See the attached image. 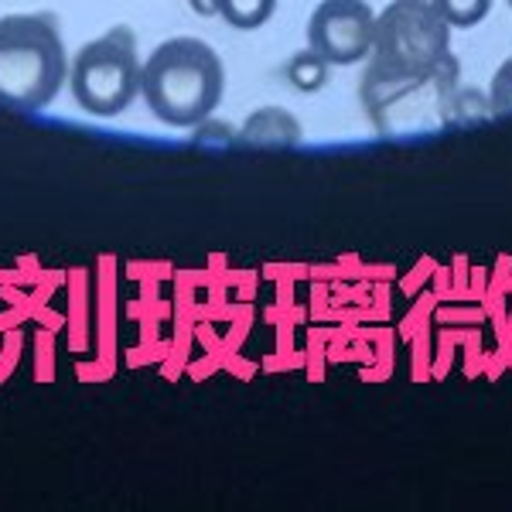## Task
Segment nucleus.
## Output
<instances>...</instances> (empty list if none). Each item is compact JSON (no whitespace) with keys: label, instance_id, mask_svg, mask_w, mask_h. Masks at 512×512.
Returning a JSON list of instances; mask_svg holds the SVG:
<instances>
[{"label":"nucleus","instance_id":"obj_1","mask_svg":"<svg viewBox=\"0 0 512 512\" xmlns=\"http://www.w3.org/2000/svg\"><path fill=\"white\" fill-rule=\"evenodd\" d=\"M226 69L202 38H171L140 65V96L168 127H198L216 113Z\"/></svg>","mask_w":512,"mask_h":512},{"label":"nucleus","instance_id":"obj_2","mask_svg":"<svg viewBox=\"0 0 512 512\" xmlns=\"http://www.w3.org/2000/svg\"><path fill=\"white\" fill-rule=\"evenodd\" d=\"M69 79V55L55 24L41 14L0 18V103L45 110Z\"/></svg>","mask_w":512,"mask_h":512},{"label":"nucleus","instance_id":"obj_3","mask_svg":"<svg viewBox=\"0 0 512 512\" xmlns=\"http://www.w3.org/2000/svg\"><path fill=\"white\" fill-rule=\"evenodd\" d=\"M72 99L89 117H120L140 93L137 41L127 28L86 41L72 59Z\"/></svg>","mask_w":512,"mask_h":512},{"label":"nucleus","instance_id":"obj_4","mask_svg":"<svg viewBox=\"0 0 512 512\" xmlns=\"http://www.w3.org/2000/svg\"><path fill=\"white\" fill-rule=\"evenodd\" d=\"M376 14L366 0H321L308 21V45L328 65H355L373 52Z\"/></svg>","mask_w":512,"mask_h":512},{"label":"nucleus","instance_id":"obj_5","mask_svg":"<svg viewBox=\"0 0 512 512\" xmlns=\"http://www.w3.org/2000/svg\"><path fill=\"white\" fill-rule=\"evenodd\" d=\"M239 140L253 147H291L301 140V123L280 106H263L239 130Z\"/></svg>","mask_w":512,"mask_h":512},{"label":"nucleus","instance_id":"obj_6","mask_svg":"<svg viewBox=\"0 0 512 512\" xmlns=\"http://www.w3.org/2000/svg\"><path fill=\"white\" fill-rule=\"evenodd\" d=\"M277 11V0H216V14L239 31L263 28Z\"/></svg>","mask_w":512,"mask_h":512},{"label":"nucleus","instance_id":"obj_7","mask_svg":"<svg viewBox=\"0 0 512 512\" xmlns=\"http://www.w3.org/2000/svg\"><path fill=\"white\" fill-rule=\"evenodd\" d=\"M287 79L297 93H318L321 86L328 82V62L321 59L315 48L308 52H297L291 62H287Z\"/></svg>","mask_w":512,"mask_h":512},{"label":"nucleus","instance_id":"obj_8","mask_svg":"<svg viewBox=\"0 0 512 512\" xmlns=\"http://www.w3.org/2000/svg\"><path fill=\"white\" fill-rule=\"evenodd\" d=\"M451 28H475L492 11V0H431Z\"/></svg>","mask_w":512,"mask_h":512},{"label":"nucleus","instance_id":"obj_9","mask_svg":"<svg viewBox=\"0 0 512 512\" xmlns=\"http://www.w3.org/2000/svg\"><path fill=\"white\" fill-rule=\"evenodd\" d=\"M489 106H492V113H499V117H509L512 113V55L495 69L492 89H489Z\"/></svg>","mask_w":512,"mask_h":512},{"label":"nucleus","instance_id":"obj_10","mask_svg":"<svg viewBox=\"0 0 512 512\" xmlns=\"http://www.w3.org/2000/svg\"><path fill=\"white\" fill-rule=\"evenodd\" d=\"M192 4V11L198 14H216V0H188Z\"/></svg>","mask_w":512,"mask_h":512}]
</instances>
